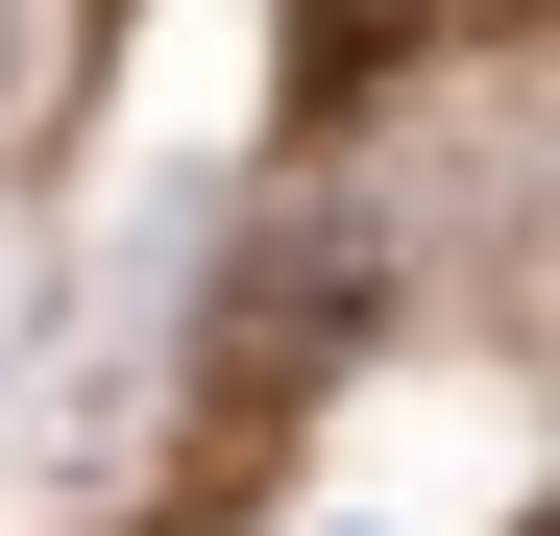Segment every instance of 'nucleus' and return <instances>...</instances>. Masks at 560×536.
Segmentation results:
<instances>
[{
  "label": "nucleus",
  "instance_id": "nucleus-1",
  "mask_svg": "<svg viewBox=\"0 0 560 536\" xmlns=\"http://www.w3.org/2000/svg\"><path fill=\"white\" fill-rule=\"evenodd\" d=\"M365 317H390V268H365V244H317V220H293V244H244V317L196 341V415H293Z\"/></svg>",
  "mask_w": 560,
  "mask_h": 536
},
{
  "label": "nucleus",
  "instance_id": "nucleus-2",
  "mask_svg": "<svg viewBox=\"0 0 560 536\" xmlns=\"http://www.w3.org/2000/svg\"><path fill=\"white\" fill-rule=\"evenodd\" d=\"M439 25H463V0H293V123H365Z\"/></svg>",
  "mask_w": 560,
  "mask_h": 536
},
{
  "label": "nucleus",
  "instance_id": "nucleus-3",
  "mask_svg": "<svg viewBox=\"0 0 560 536\" xmlns=\"http://www.w3.org/2000/svg\"><path fill=\"white\" fill-rule=\"evenodd\" d=\"M49 123V0H0V147Z\"/></svg>",
  "mask_w": 560,
  "mask_h": 536
},
{
  "label": "nucleus",
  "instance_id": "nucleus-4",
  "mask_svg": "<svg viewBox=\"0 0 560 536\" xmlns=\"http://www.w3.org/2000/svg\"><path fill=\"white\" fill-rule=\"evenodd\" d=\"M0 366H25V244H0Z\"/></svg>",
  "mask_w": 560,
  "mask_h": 536
}]
</instances>
